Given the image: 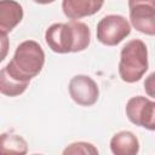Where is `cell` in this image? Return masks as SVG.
<instances>
[{"mask_svg": "<svg viewBox=\"0 0 155 155\" xmlns=\"http://www.w3.org/2000/svg\"><path fill=\"white\" fill-rule=\"evenodd\" d=\"M63 154L64 155L67 154H98V150L90 143L78 142V143H73L69 147H67Z\"/></svg>", "mask_w": 155, "mask_h": 155, "instance_id": "13", "label": "cell"}, {"mask_svg": "<svg viewBox=\"0 0 155 155\" xmlns=\"http://www.w3.org/2000/svg\"><path fill=\"white\" fill-rule=\"evenodd\" d=\"M28 85H29V82H21V81L12 79L11 76H8L5 73L4 69H1V71H0V91L2 94L10 96V97L19 96L27 90Z\"/></svg>", "mask_w": 155, "mask_h": 155, "instance_id": "11", "label": "cell"}, {"mask_svg": "<svg viewBox=\"0 0 155 155\" xmlns=\"http://www.w3.org/2000/svg\"><path fill=\"white\" fill-rule=\"evenodd\" d=\"M126 115L132 124L155 131V102L143 96L132 97L126 104Z\"/></svg>", "mask_w": 155, "mask_h": 155, "instance_id": "6", "label": "cell"}, {"mask_svg": "<svg viewBox=\"0 0 155 155\" xmlns=\"http://www.w3.org/2000/svg\"><path fill=\"white\" fill-rule=\"evenodd\" d=\"M34 2H36V4H42V5H46V4H51V2H53L54 0H33Z\"/></svg>", "mask_w": 155, "mask_h": 155, "instance_id": "15", "label": "cell"}, {"mask_svg": "<svg viewBox=\"0 0 155 155\" xmlns=\"http://www.w3.org/2000/svg\"><path fill=\"white\" fill-rule=\"evenodd\" d=\"M91 39L88 27L76 19L68 23H54L45 33L47 46L56 53L80 52L87 48Z\"/></svg>", "mask_w": 155, "mask_h": 155, "instance_id": "1", "label": "cell"}, {"mask_svg": "<svg viewBox=\"0 0 155 155\" xmlns=\"http://www.w3.org/2000/svg\"><path fill=\"white\" fill-rule=\"evenodd\" d=\"M1 153L4 154H25L27 153V142L17 136L4 133L1 136Z\"/></svg>", "mask_w": 155, "mask_h": 155, "instance_id": "12", "label": "cell"}, {"mask_svg": "<svg viewBox=\"0 0 155 155\" xmlns=\"http://www.w3.org/2000/svg\"><path fill=\"white\" fill-rule=\"evenodd\" d=\"M104 0H63L62 8L69 19H80L98 12Z\"/></svg>", "mask_w": 155, "mask_h": 155, "instance_id": "8", "label": "cell"}, {"mask_svg": "<svg viewBox=\"0 0 155 155\" xmlns=\"http://www.w3.org/2000/svg\"><path fill=\"white\" fill-rule=\"evenodd\" d=\"M110 149L115 155H136L139 151V142L130 131H121L113 136Z\"/></svg>", "mask_w": 155, "mask_h": 155, "instance_id": "10", "label": "cell"}, {"mask_svg": "<svg viewBox=\"0 0 155 155\" xmlns=\"http://www.w3.org/2000/svg\"><path fill=\"white\" fill-rule=\"evenodd\" d=\"M131 33L128 21L120 15H109L103 17L97 24V39L107 46L120 44Z\"/></svg>", "mask_w": 155, "mask_h": 155, "instance_id": "4", "label": "cell"}, {"mask_svg": "<svg viewBox=\"0 0 155 155\" xmlns=\"http://www.w3.org/2000/svg\"><path fill=\"white\" fill-rule=\"evenodd\" d=\"M69 94L76 104L90 107L97 102L99 90L92 78L87 75H75L69 81Z\"/></svg>", "mask_w": 155, "mask_h": 155, "instance_id": "7", "label": "cell"}, {"mask_svg": "<svg viewBox=\"0 0 155 155\" xmlns=\"http://www.w3.org/2000/svg\"><path fill=\"white\" fill-rule=\"evenodd\" d=\"M130 19L140 33L155 35V0H128Z\"/></svg>", "mask_w": 155, "mask_h": 155, "instance_id": "5", "label": "cell"}, {"mask_svg": "<svg viewBox=\"0 0 155 155\" xmlns=\"http://www.w3.org/2000/svg\"><path fill=\"white\" fill-rule=\"evenodd\" d=\"M23 18V8L15 0L0 1V33L6 35Z\"/></svg>", "mask_w": 155, "mask_h": 155, "instance_id": "9", "label": "cell"}, {"mask_svg": "<svg viewBox=\"0 0 155 155\" xmlns=\"http://www.w3.org/2000/svg\"><path fill=\"white\" fill-rule=\"evenodd\" d=\"M144 90H145V93L151 97V98H155V71L151 73L150 75H148L145 78V81H144Z\"/></svg>", "mask_w": 155, "mask_h": 155, "instance_id": "14", "label": "cell"}, {"mask_svg": "<svg viewBox=\"0 0 155 155\" xmlns=\"http://www.w3.org/2000/svg\"><path fill=\"white\" fill-rule=\"evenodd\" d=\"M148 70V50L142 40L134 39L128 41L121 50L119 74L122 81L132 84L145 74Z\"/></svg>", "mask_w": 155, "mask_h": 155, "instance_id": "3", "label": "cell"}, {"mask_svg": "<svg viewBox=\"0 0 155 155\" xmlns=\"http://www.w3.org/2000/svg\"><path fill=\"white\" fill-rule=\"evenodd\" d=\"M45 63V53L41 46L34 40L21 42L13 58L2 69L12 79L21 82H29L42 69Z\"/></svg>", "mask_w": 155, "mask_h": 155, "instance_id": "2", "label": "cell"}]
</instances>
